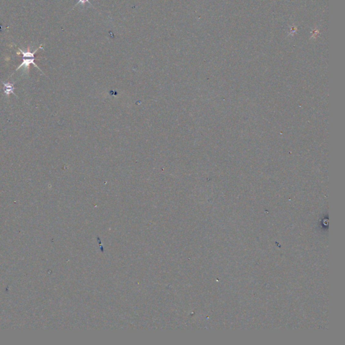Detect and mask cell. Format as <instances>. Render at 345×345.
<instances>
[{"label":"cell","mask_w":345,"mask_h":345,"mask_svg":"<svg viewBox=\"0 0 345 345\" xmlns=\"http://www.w3.org/2000/svg\"><path fill=\"white\" fill-rule=\"evenodd\" d=\"M35 58H31V59H25V58H23V61L22 64L20 65L19 67L16 69V71H18L20 68H21L22 67H24V70L25 71H27L28 72L29 70V68H30V65L31 64H33L34 65L36 68H38L40 71L41 70V69H40L38 65H36V64L35 63ZM42 72V71H41Z\"/></svg>","instance_id":"6da1fadb"},{"label":"cell","mask_w":345,"mask_h":345,"mask_svg":"<svg viewBox=\"0 0 345 345\" xmlns=\"http://www.w3.org/2000/svg\"><path fill=\"white\" fill-rule=\"evenodd\" d=\"M4 86V92L6 94V95L8 96L10 95L11 93L14 95L15 96H16V95L14 93V84H11V83H4V82H2ZM17 97V96H16Z\"/></svg>","instance_id":"7a4b0ae2"},{"label":"cell","mask_w":345,"mask_h":345,"mask_svg":"<svg viewBox=\"0 0 345 345\" xmlns=\"http://www.w3.org/2000/svg\"><path fill=\"white\" fill-rule=\"evenodd\" d=\"M43 49V48H42V45L40 46V47H39V48L36 49V50H35V51H33L32 53V52H31V51H30V47H28V51H24L22 50V49H20V48H18V50H19V51H20V53H21V54H22L23 58H35V56H34V55H35V53H36V51H38V49Z\"/></svg>","instance_id":"3957f363"},{"label":"cell","mask_w":345,"mask_h":345,"mask_svg":"<svg viewBox=\"0 0 345 345\" xmlns=\"http://www.w3.org/2000/svg\"><path fill=\"white\" fill-rule=\"evenodd\" d=\"M86 2H88V4H91L90 2H89V0H79L78 2L77 3V4H76V6H77V5H78V4H80V3H81V4H84Z\"/></svg>","instance_id":"277c9868"}]
</instances>
